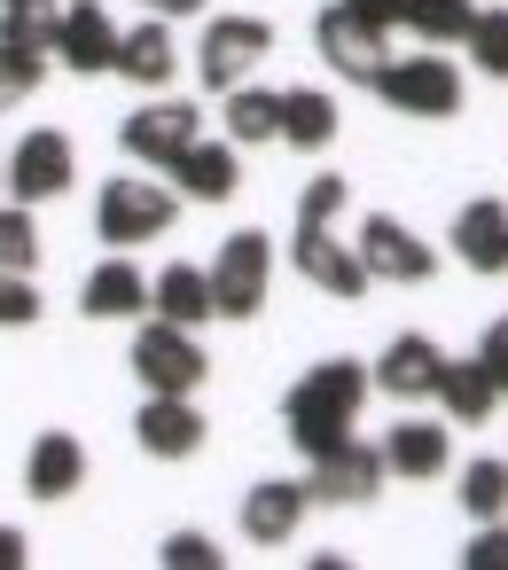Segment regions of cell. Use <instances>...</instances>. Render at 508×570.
<instances>
[{
    "instance_id": "cell-1",
    "label": "cell",
    "mask_w": 508,
    "mask_h": 570,
    "mask_svg": "<svg viewBox=\"0 0 508 570\" xmlns=\"http://www.w3.org/2000/svg\"><path fill=\"white\" fill-rule=\"evenodd\" d=\"M360 406H368V367L360 360H321L313 375H297L290 383V399H282V422H290V445L313 461V453H329V445H344L352 438V422H360Z\"/></svg>"
},
{
    "instance_id": "cell-2",
    "label": "cell",
    "mask_w": 508,
    "mask_h": 570,
    "mask_svg": "<svg viewBox=\"0 0 508 570\" xmlns=\"http://www.w3.org/2000/svg\"><path fill=\"white\" fill-rule=\"evenodd\" d=\"M336 212H344V180L321 173V180L297 196V243H290V258H297V274H305L313 289H329V297H368L375 282H368L360 250L336 243Z\"/></svg>"
},
{
    "instance_id": "cell-3",
    "label": "cell",
    "mask_w": 508,
    "mask_h": 570,
    "mask_svg": "<svg viewBox=\"0 0 508 570\" xmlns=\"http://www.w3.org/2000/svg\"><path fill=\"white\" fill-rule=\"evenodd\" d=\"M204 282H212V321H258V305L274 289V243L258 227H235Z\"/></svg>"
},
{
    "instance_id": "cell-4",
    "label": "cell",
    "mask_w": 508,
    "mask_h": 570,
    "mask_svg": "<svg viewBox=\"0 0 508 570\" xmlns=\"http://www.w3.org/2000/svg\"><path fill=\"white\" fill-rule=\"evenodd\" d=\"M399 118H453L461 110V71L430 48V56H383V71L368 79Z\"/></svg>"
},
{
    "instance_id": "cell-5",
    "label": "cell",
    "mask_w": 508,
    "mask_h": 570,
    "mask_svg": "<svg viewBox=\"0 0 508 570\" xmlns=\"http://www.w3.org/2000/svg\"><path fill=\"white\" fill-rule=\"evenodd\" d=\"M173 188H157V180H110L102 196H95V235L110 243V250H134V243H157L165 227H173Z\"/></svg>"
},
{
    "instance_id": "cell-6",
    "label": "cell",
    "mask_w": 508,
    "mask_h": 570,
    "mask_svg": "<svg viewBox=\"0 0 508 570\" xmlns=\"http://www.w3.org/2000/svg\"><path fill=\"white\" fill-rule=\"evenodd\" d=\"M126 367H134L141 391H180V399H196V383L212 375L196 328H173V321H149V328L134 336V360H126Z\"/></svg>"
},
{
    "instance_id": "cell-7",
    "label": "cell",
    "mask_w": 508,
    "mask_h": 570,
    "mask_svg": "<svg viewBox=\"0 0 508 570\" xmlns=\"http://www.w3.org/2000/svg\"><path fill=\"white\" fill-rule=\"evenodd\" d=\"M266 56H274V24H266V17H219V24L204 32V48H196V79H204L212 95H227V87H243Z\"/></svg>"
},
{
    "instance_id": "cell-8",
    "label": "cell",
    "mask_w": 508,
    "mask_h": 570,
    "mask_svg": "<svg viewBox=\"0 0 508 570\" xmlns=\"http://www.w3.org/2000/svg\"><path fill=\"white\" fill-rule=\"evenodd\" d=\"M204 134V110L196 102H173V95H149L126 126H118V149L134 157V165H149V173H165L188 141Z\"/></svg>"
},
{
    "instance_id": "cell-9",
    "label": "cell",
    "mask_w": 508,
    "mask_h": 570,
    "mask_svg": "<svg viewBox=\"0 0 508 570\" xmlns=\"http://www.w3.org/2000/svg\"><path fill=\"white\" fill-rule=\"evenodd\" d=\"M360 266H368V282H399V289H414V282H430L438 274V250L407 227V219H391V212H368V227H360Z\"/></svg>"
},
{
    "instance_id": "cell-10",
    "label": "cell",
    "mask_w": 508,
    "mask_h": 570,
    "mask_svg": "<svg viewBox=\"0 0 508 570\" xmlns=\"http://www.w3.org/2000/svg\"><path fill=\"white\" fill-rule=\"evenodd\" d=\"M313 48L329 56V71H336V79L368 87V79L383 71V56H391V32H383V24H368V17H352L344 0H336V9H321V17H313Z\"/></svg>"
},
{
    "instance_id": "cell-11",
    "label": "cell",
    "mask_w": 508,
    "mask_h": 570,
    "mask_svg": "<svg viewBox=\"0 0 508 570\" xmlns=\"http://www.w3.org/2000/svg\"><path fill=\"white\" fill-rule=\"evenodd\" d=\"M71 173H79V157H71V141L56 134V126H40V134H25L17 149H9V196L17 204H56L63 188H71Z\"/></svg>"
},
{
    "instance_id": "cell-12",
    "label": "cell",
    "mask_w": 508,
    "mask_h": 570,
    "mask_svg": "<svg viewBox=\"0 0 508 570\" xmlns=\"http://www.w3.org/2000/svg\"><path fill=\"white\" fill-rule=\"evenodd\" d=\"M383 445H360V438H344V445H329V453H313V476H305V492L313 500H329V508H360V500H375L383 492Z\"/></svg>"
},
{
    "instance_id": "cell-13",
    "label": "cell",
    "mask_w": 508,
    "mask_h": 570,
    "mask_svg": "<svg viewBox=\"0 0 508 570\" xmlns=\"http://www.w3.org/2000/svg\"><path fill=\"white\" fill-rule=\"evenodd\" d=\"M134 438H141L149 461H188V453H204V414L180 391H149L141 414H134Z\"/></svg>"
},
{
    "instance_id": "cell-14",
    "label": "cell",
    "mask_w": 508,
    "mask_h": 570,
    "mask_svg": "<svg viewBox=\"0 0 508 570\" xmlns=\"http://www.w3.org/2000/svg\"><path fill=\"white\" fill-rule=\"evenodd\" d=\"M56 56H63V71H79V79H102V71L118 63V24H110L102 0H79V9L56 17Z\"/></svg>"
},
{
    "instance_id": "cell-15",
    "label": "cell",
    "mask_w": 508,
    "mask_h": 570,
    "mask_svg": "<svg viewBox=\"0 0 508 570\" xmlns=\"http://www.w3.org/2000/svg\"><path fill=\"white\" fill-rule=\"evenodd\" d=\"M305 508H313V492H305V484L266 476V484H251V492H243V539H251V547H290V539H297V523H305Z\"/></svg>"
},
{
    "instance_id": "cell-16",
    "label": "cell",
    "mask_w": 508,
    "mask_h": 570,
    "mask_svg": "<svg viewBox=\"0 0 508 570\" xmlns=\"http://www.w3.org/2000/svg\"><path fill=\"white\" fill-rule=\"evenodd\" d=\"M446 243H453V258H461L469 274H508V204H500V196L461 204Z\"/></svg>"
},
{
    "instance_id": "cell-17",
    "label": "cell",
    "mask_w": 508,
    "mask_h": 570,
    "mask_svg": "<svg viewBox=\"0 0 508 570\" xmlns=\"http://www.w3.org/2000/svg\"><path fill=\"white\" fill-rule=\"evenodd\" d=\"M165 173L180 180V196H188V204H227V196L243 188V157H235V141H204V134H196Z\"/></svg>"
},
{
    "instance_id": "cell-18",
    "label": "cell",
    "mask_w": 508,
    "mask_h": 570,
    "mask_svg": "<svg viewBox=\"0 0 508 570\" xmlns=\"http://www.w3.org/2000/svg\"><path fill=\"white\" fill-rule=\"evenodd\" d=\"M79 313H87V321H141V313H149V274H141L126 250H110V258L87 274Z\"/></svg>"
},
{
    "instance_id": "cell-19",
    "label": "cell",
    "mask_w": 508,
    "mask_h": 570,
    "mask_svg": "<svg viewBox=\"0 0 508 570\" xmlns=\"http://www.w3.org/2000/svg\"><path fill=\"white\" fill-rule=\"evenodd\" d=\"M79 484H87V445H79L71 430H40V438H32V461H25V492L56 508V500H71Z\"/></svg>"
},
{
    "instance_id": "cell-20",
    "label": "cell",
    "mask_w": 508,
    "mask_h": 570,
    "mask_svg": "<svg viewBox=\"0 0 508 570\" xmlns=\"http://www.w3.org/2000/svg\"><path fill=\"white\" fill-rule=\"evenodd\" d=\"M110 71H126L134 87L165 95V87H173V71H180V40H173V24H165V17H149V24L118 32V63H110Z\"/></svg>"
},
{
    "instance_id": "cell-21",
    "label": "cell",
    "mask_w": 508,
    "mask_h": 570,
    "mask_svg": "<svg viewBox=\"0 0 508 570\" xmlns=\"http://www.w3.org/2000/svg\"><path fill=\"white\" fill-rule=\"evenodd\" d=\"M438 367H446V352H438L430 336H391L368 383H375V391H391V399H430Z\"/></svg>"
},
{
    "instance_id": "cell-22",
    "label": "cell",
    "mask_w": 508,
    "mask_h": 570,
    "mask_svg": "<svg viewBox=\"0 0 508 570\" xmlns=\"http://www.w3.org/2000/svg\"><path fill=\"white\" fill-rule=\"evenodd\" d=\"M383 469L407 476V484H430V476L446 469V430L422 422V414H399V422L383 430Z\"/></svg>"
},
{
    "instance_id": "cell-23",
    "label": "cell",
    "mask_w": 508,
    "mask_h": 570,
    "mask_svg": "<svg viewBox=\"0 0 508 570\" xmlns=\"http://www.w3.org/2000/svg\"><path fill=\"white\" fill-rule=\"evenodd\" d=\"M430 399H438V406H446V422H461V430H469V422H485V414L500 406V391H492V375H485V360H477V352H469V360H446V367H438V383H430Z\"/></svg>"
},
{
    "instance_id": "cell-24",
    "label": "cell",
    "mask_w": 508,
    "mask_h": 570,
    "mask_svg": "<svg viewBox=\"0 0 508 570\" xmlns=\"http://www.w3.org/2000/svg\"><path fill=\"white\" fill-rule=\"evenodd\" d=\"M149 313L173 321V328H204V321H212V282H204V266H165V274L149 282Z\"/></svg>"
},
{
    "instance_id": "cell-25",
    "label": "cell",
    "mask_w": 508,
    "mask_h": 570,
    "mask_svg": "<svg viewBox=\"0 0 508 570\" xmlns=\"http://www.w3.org/2000/svg\"><path fill=\"white\" fill-rule=\"evenodd\" d=\"M219 118H227V141L235 149H258V141H274L282 134V95H266V87H227L219 95Z\"/></svg>"
},
{
    "instance_id": "cell-26",
    "label": "cell",
    "mask_w": 508,
    "mask_h": 570,
    "mask_svg": "<svg viewBox=\"0 0 508 570\" xmlns=\"http://www.w3.org/2000/svg\"><path fill=\"white\" fill-rule=\"evenodd\" d=\"M274 141H290V149H329L336 141V95H321V87H290L282 95V134Z\"/></svg>"
},
{
    "instance_id": "cell-27",
    "label": "cell",
    "mask_w": 508,
    "mask_h": 570,
    "mask_svg": "<svg viewBox=\"0 0 508 570\" xmlns=\"http://www.w3.org/2000/svg\"><path fill=\"white\" fill-rule=\"evenodd\" d=\"M56 0H0V40L25 56H56Z\"/></svg>"
},
{
    "instance_id": "cell-28",
    "label": "cell",
    "mask_w": 508,
    "mask_h": 570,
    "mask_svg": "<svg viewBox=\"0 0 508 570\" xmlns=\"http://www.w3.org/2000/svg\"><path fill=\"white\" fill-rule=\"evenodd\" d=\"M469 0H399V24L422 40V48H453L461 32H469Z\"/></svg>"
},
{
    "instance_id": "cell-29",
    "label": "cell",
    "mask_w": 508,
    "mask_h": 570,
    "mask_svg": "<svg viewBox=\"0 0 508 570\" xmlns=\"http://www.w3.org/2000/svg\"><path fill=\"white\" fill-rule=\"evenodd\" d=\"M461 508L477 523H500L508 515V461H469L461 469Z\"/></svg>"
},
{
    "instance_id": "cell-30",
    "label": "cell",
    "mask_w": 508,
    "mask_h": 570,
    "mask_svg": "<svg viewBox=\"0 0 508 570\" xmlns=\"http://www.w3.org/2000/svg\"><path fill=\"white\" fill-rule=\"evenodd\" d=\"M461 48H469V63L485 79H508V9H477L469 32H461Z\"/></svg>"
},
{
    "instance_id": "cell-31",
    "label": "cell",
    "mask_w": 508,
    "mask_h": 570,
    "mask_svg": "<svg viewBox=\"0 0 508 570\" xmlns=\"http://www.w3.org/2000/svg\"><path fill=\"white\" fill-rule=\"evenodd\" d=\"M32 258H40L32 204H0V274H32Z\"/></svg>"
},
{
    "instance_id": "cell-32",
    "label": "cell",
    "mask_w": 508,
    "mask_h": 570,
    "mask_svg": "<svg viewBox=\"0 0 508 570\" xmlns=\"http://www.w3.org/2000/svg\"><path fill=\"white\" fill-rule=\"evenodd\" d=\"M40 79H48V56H25V48L0 40V110L32 102V95H40Z\"/></svg>"
},
{
    "instance_id": "cell-33",
    "label": "cell",
    "mask_w": 508,
    "mask_h": 570,
    "mask_svg": "<svg viewBox=\"0 0 508 570\" xmlns=\"http://www.w3.org/2000/svg\"><path fill=\"white\" fill-rule=\"evenodd\" d=\"M157 562H165V570H219V562H227V554H219V547H212V539H204V531H173V539H165V554H157Z\"/></svg>"
},
{
    "instance_id": "cell-34",
    "label": "cell",
    "mask_w": 508,
    "mask_h": 570,
    "mask_svg": "<svg viewBox=\"0 0 508 570\" xmlns=\"http://www.w3.org/2000/svg\"><path fill=\"white\" fill-rule=\"evenodd\" d=\"M32 321H40L32 274H0V328H32Z\"/></svg>"
},
{
    "instance_id": "cell-35",
    "label": "cell",
    "mask_w": 508,
    "mask_h": 570,
    "mask_svg": "<svg viewBox=\"0 0 508 570\" xmlns=\"http://www.w3.org/2000/svg\"><path fill=\"white\" fill-rule=\"evenodd\" d=\"M461 562L469 570H508V523H477V539H469Z\"/></svg>"
},
{
    "instance_id": "cell-36",
    "label": "cell",
    "mask_w": 508,
    "mask_h": 570,
    "mask_svg": "<svg viewBox=\"0 0 508 570\" xmlns=\"http://www.w3.org/2000/svg\"><path fill=\"white\" fill-rule=\"evenodd\" d=\"M477 360H485V375H492V391L508 399V321H492V328H485V344H477Z\"/></svg>"
},
{
    "instance_id": "cell-37",
    "label": "cell",
    "mask_w": 508,
    "mask_h": 570,
    "mask_svg": "<svg viewBox=\"0 0 508 570\" xmlns=\"http://www.w3.org/2000/svg\"><path fill=\"white\" fill-rule=\"evenodd\" d=\"M344 9H352V17H368V24H383V32L399 24V0H344Z\"/></svg>"
},
{
    "instance_id": "cell-38",
    "label": "cell",
    "mask_w": 508,
    "mask_h": 570,
    "mask_svg": "<svg viewBox=\"0 0 508 570\" xmlns=\"http://www.w3.org/2000/svg\"><path fill=\"white\" fill-rule=\"evenodd\" d=\"M25 547H32V539H25L17 523H0V570H25Z\"/></svg>"
},
{
    "instance_id": "cell-39",
    "label": "cell",
    "mask_w": 508,
    "mask_h": 570,
    "mask_svg": "<svg viewBox=\"0 0 508 570\" xmlns=\"http://www.w3.org/2000/svg\"><path fill=\"white\" fill-rule=\"evenodd\" d=\"M141 9H149V17H165V24H173V17H196V9H204V0H141Z\"/></svg>"
}]
</instances>
